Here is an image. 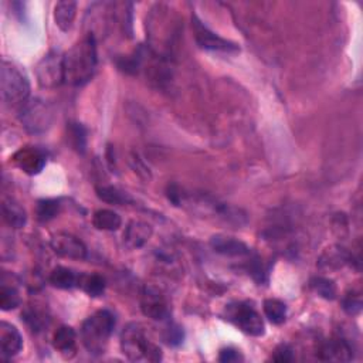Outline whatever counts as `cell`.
I'll return each instance as SVG.
<instances>
[{"mask_svg": "<svg viewBox=\"0 0 363 363\" xmlns=\"http://www.w3.org/2000/svg\"><path fill=\"white\" fill-rule=\"evenodd\" d=\"M353 357L352 346L341 338L329 339L319 348V359L326 362H349Z\"/></svg>", "mask_w": 363, "mask_h": 363, "instance_id": "cell-14", "label": "cell"}, {"mask_svg": "<svg viewBox=\"0 0 363 363\" xmlns=\"http://www.w3.org/2000/svg\"><path fill=\"white\" fill-rule=\"evenodd\" d=\"M15 165L27 175H37L46 166V155L37 148H23L13 157Z\"/></svg>", "mask_w": 363, "mask_h": 363, "instance_id": "cell-11", "label": "cell"}, {"mask_svg": "<svg viewBox=\"0 0 363 363\" xmlns=\"http://www.w3.org/2000/svg\"><path fill=\"white\" fill-rule=\"evenodd\" d=\"M98 64L97 40L93 33L84 36L63 55L64 82L81 87L93 78Z\"/></svg>", "mask_w": 363, "mask_h": 363, "instance_id": "cell-1", "label": "cell"}, {"mask_svg": "<svg viewBox=\"0 0 363 363\" xmlns=\"http://www.w3.org/2000/svg\"><path fill=\"white\" fill-rule=\"evenodd\" d=\"M311 290L324 299H335L337 298V284L325 277H314L310 283Z\"/></svg>", "mask_w": 363, "mask_h": 363, "instance_id": "cell-26", "label": "cell"}, {"mask_svg": "<svg viewBox=\"0 0 363 363\" xmlns=\"http://www.w3.org/2000/svg\"><path fill=\"white\" fill-rule=\"evenodd\" d=\"M50 246L53 251L70 260H84L87 257V247L82 241L70 233H57L51 237Z\"/></svg>", "mask_w": 363, "mask_h": 363, "instance_id": "cell-10", "label": "cell"}, {"mask_svg": "<svg viewBox=\"0 0 363 363\" xmlns=\"http://www.w3.org/2000/svg\"><path fill=\"white\" fill-rule=\"evenodd\" d=\"M2 100L10 108H21L30 100V81L27 74L15 63L3 60L0 69Z\"/></svg>", "mask_w": 363, "mask_h": 363, "instance_id": "cell-4", "label": "cell"}, {"mask_svg": "<svg viewBox=\"0 0 363 363\" xmlns=\"http://www.w3.org/2000/svg\"><path fill=\"white\" fill-rule=\"evenodd\" d=\"M192 27L195 33V40L200 48L223 53H236L240 50V47L236 43L226 40L215 32H211L204 23H202V20H199L196 15H193L192 17Z\"/></svg>", "mask_w": 363, "mask_h": 363, "instance_id": "cell-9", "label": "cell"}, {"mask_svg": "<svg viewBox=\"0 0 363 363\" xmlns=\"http://www.w3.org/2000/svg\"><path fill=\"white\" fill-rule=\"evenodd\" d=\"M54 349L66 359H71L77 353V334L71 326H60L53 337Z\"/></svg>", "mask_w": 363, "mask_h": 363, "instance_id": "cell-16", "label": "cell"}, {"mask_svg": "<svg viewBox=\"0 0 363 363\" xmlns=\"http://www.w3.org/2000/svg\"><path fill=\"white\" fill-rule=\"evenodd\" d=\"M21 304V298L19 290L15 285H9L5 278H2V287H0V308L3 311L16 310Z\"/></svg>", "mask_w": 363, "mask_h": 363, "instance_id": "cell-22", "label": "cell"}, {"mask_svg": "<svg viewBox=\"0 0 363 363\" xmlns=\"http://www.w3.org/2000/svg\"><path fill=\"white\" fill-rule=\"evenodd\" d=\"M24 321L27 322V325L32 328V329H36V330H40L44 324H46V318L43 314H40L39 311L36 310H27L23 315Z\"/></svg>", "mask_w": 363, "mask_h": 363, "instance_id": "cell-30", "label": "cell"}, {"mask_svg": "<svg viewBox=\"0 0 363 363\" xmlns=\"http://www.w3.org/2000/svg\"><path fill=\"white\" fill-rule=\"evenodd\" d=\"M78 287L88 294L89 296H101L105 291V280L101 276L97 274H91V276H80V281H78Z\"/></svg>", "mask_w": 363, "mask_h": 363, "instance_id": "cell-24", "label": "cell"}, {"mask_svg": "<svg viewBox=\"0 0 363 363\" xmlns=\"http://www.w3.org/2000/svg\"><path fill=\"white\" fill-rule=\"evenodd\" d=\"M97 196L100 197V200L109 203V204H116V206H123V204L132 202V199L127 193L121 192L119 189H116L114 186L97 188Z\"/></svg>", "mask_w": 363, "mask_h": 363, "instance_id": "cell-25", "label": "cell"}, {"mask_svg": "<svg viewBox=\"0 0 363 363\" xmlns=\"http://www.w3.org/2000/svg\"><path fill=\"white\" fill-rule=\"evenodd\" d=\"M210 246L216 253L227 257H245L251 253V249L236 237L216 234L210 238Z\"/></svg>", "mask_w": 363, "mask_h": 363, "instance_id": "cell-12", "label": "cell"}, {"mask_svg": "<svg viewBox=\"0 0 363 363\" xmlns=\"http://www.w3.org/2000/svg\"><path fill=\"white\" fill-rule=\"evenodd\" d=\"M93 224L97 230L103 231H115L123 224V219L114 210L101 209L97 210L93 216Z\"/></svg>", "mask_w": 363, "mask_h": 363, "instance_id": "cell-20", "label": "cell"}, {"mask_svg": "<svg viewBox=\"0 0 363 363\" xmlns=\"http://www.w3.org/2000/svg\"><path fill=\"white\" fill-rule=\"evenodd\" d=\"M2 215L5 222L13 229H21L27 223L26 210L13 199H3Z\"/></svg>", "mask_w": 363, "mask_h": 363, "instance_id": "cell-18", "label": "cell"}, {"mask_svg": "<svg viewBox=\"0 0 363 363\" xmlns=\"http://www.w3.org/2000/svg\"><path fill=\"white\" fill-rule=\"evenodd\" d=\"M115 328V317L108 310H101L88 317L81 326V339L91 355H103Z\"/></svg>", "mask_w": 363, "mask_h": 363, "instance_id": "cell-2", "label": "cell"}, {"mask_svg": "<svg viewBox=\"0 0 363 363\" xmlns=\"http://www.w3.org/2000/svg\"><path fill=\"white\" fill-rule=\"evenodd\" d=\"M342 306L346 314L349 315H356L360 312L362 310V299L360 295L357 294H348L344 301H342Z\"/></svg>", "mask_w": 363, "mask_h": 363, "instance_id": "cell-29", "label": "cell"}, {"mask_svg": "<svg viewBox=\"0 0 363 363\" xmlns=\"http://www.w3.org/2000/svg\"><path fill=\"white\" fill-rule=\"evenodd\" d=\"M19 111L20 123L30 134L46 132L54 121L53 107L40 98H30Z\"/></svg>", "mask_w": 363, "mask_h": 363, "instance_id": "cell-5", "label": "cell"}, {"mask_svg": "<svg viewBox=\"0 0 363 363\" xmlns=\"http://www.w3.org/2000/svg\"><path fill=\"white\" fill-rule=\"evenodd\" d=\"M50 284L60 290H71L78 287L80 276L67 267H55L50 274Z\"/></svg>", "mask_w": 363, "mask_h": 363, "instance_id": "cell-19", "label": "cell"}, {"mask_svg": "<svg viewBox=\"0 0 363 363\" xmlns=\"http://www.w3.org/2000/svg\"><path fill=\"white\" fill-rule=\"evenodd\" d=\"M152 233L154 230L150 224L141 220H134L125 229L124 245L130 250H138L148 243L149 238L152 237Z\"/></svg>", "mask_w": 363, "mask_h": 363, "instance_id": "cell-15", "label": "cell"}, {"mask_svg": "<svg viewBox=\"0 0 363 363\" xmlns=\"http://www.w3.org/2000/svg\"><path fill=\"white\" fill-rule=\"evenodd\" d=\"M263 310H264V315L267 317V319L271 324L281 325L283 322H285L287 306L284 304L283 301L276 299V298H268V299L264 301Z\"/></svg>", "mask_w": 363, "mask_h": 363, "instance_id": "cell-21", "label": "cell"}, {"mask_svg": "<svg viewBox=\"0 0 363 363\" xmlns=\"http://www.w3.org/2000/svg\"><path fill=\"white\" fill-rule=\"evenodd\" d=\"M227 319L234 324L241 332L250 337H261L265 332L261 315L245 302H234L226 308Z\"/></svg>", "mask_w": 363, "mask_h": 363, "instance_id": "cell-6", "label": "cell"}, {"mask_svg": "<svg viewBox=\"0 0 363 363\" xmlns=\"http://www.w3.org/2000/svg\"><path fill=\"white\" fill-rule=\"evenodd\" d=\"M219 360L229 363V362H240V360H245V357L241 356V353L237 349L233 348H224L220 351L219 355Z\"/></svg>", "mask_w": 363, "mask_h": 363, "instance_id": "cell-32", "label": "cell"}, {"mask_svg": "<svg viewBox=\"0 0 363 363\" xmlns=\"http://www.w3.org/2000/svg\"><path fill=\"white\" fill-rule=\"evenodd\" d=\"M36 76L40 87L55 88L64 82V69H63V55L57 51H50L46 54L36 67Z\"/></svg>", "mask_w": 363, "mask_h": 363, "instance_id": "cell-8", "label": "cell"}, {"mask_svg": "<svg viewBox=\"0 0 363 363\" xmlns=\"http://www.w3.org/2000/svg\"><path fill=\"white\" fill-rule=\"evenodd\" d=\"M67 134L73 149L78 154H84L87 148V130L78 123H71L67 127Z\"/></svg>", "mask_w": 363, "mask_h": 363, "instance_id": "cell-27", "label": "cell"}, {"mask_svg": "<svg viewBox=\"0 0 363 363\" xmlns=\"http://www.w3.org/2000/svg\"><path fill=\"white\" fill-rule=\"evenodd\" d=\"M77 16V3L66 0V2H58L54 8V21L62 32H69L73 27Z\"/></svg>", "mask_w": 363, "mask_h": 363, "instance_id": "cell-17", "label": "cell"}, {"mask_svg": "<svg viewBox=\"0 0 363 363\" xmlns=\"http://www.w3.org/2000/svg\"><path fill=\"white\" fill-rule=\"evenodd\" d=\"M162 339H163V342H165L166 345H169V346H172V348H176V346L184 344L185 332H184V329H182V326L169 322V324L163 328Z\"/></svg>", "mask_w": 363, "mask_h": 363, "instance_id": "cell-28", "label": "cell"}, {"mask_svg": "<svg viewBox=\"0 0 363 363\" xmlns=\"http://www.w3.org/2000/svg\"><path fill=\"white\" fill-rule=\"evenodd\" d=\"M272 360H276V362H280V363H287V362H292L294 360V351L290 345H280L276 348L274 353H272L271 356Z\"/></svg>", "mask_w": 363, "mask_h": 363, "instance_id": "cell-31", "label": "cell"}, {"mask_svg": "<svg viewBox=\"0 0 363 363\" xmlns=\"http://www.w3.org/2000/svg\"><path fill=\"white\" fill-rule=\"evenodd\" d=\"M23 348V338L19 329L6 322H0V349H2V357L9 359L16 356Z\"/></svg>", "mask_w": 363, "mask_h": 363, "instance_id": "cell-13", "label": "cell"}, {"mask_svg": "<svg viewBox=\"0 0 363 363\" xmlns=\"http://www.w3.org/2000/svg\"><path fill=\"white\" fill-rule=\"evenodd\" d=\"M141 311L152 321H168L170 318V304L166 295L154 285H146L141 296Z\"/></svg>", "mask_w": 363, "mask_h": 363, "instance_id": "cell-7", "label": "cell"}, {"mask_svg": "<svg viewBox=\"0 0 363 363\" xmlns=\"http://www.w3.org/2000/svg\"><path fill=\"white\" fill-rule=\"evenodd\" d=\"M121 351L132 362H159L162 351L150 341L141 324L130 322L121 334Z\"/></svg>", "mask_w": 363, "mask_h": 363, "instance_id": "cell-3", "label": "cell"}, {"mask_svg": "<svg viewBox=\"0 0 363 363\" xmlns=\"http://www.w3.org/2000/svg\"><path fill=\"white\" fill-rule=\"evenodd\" d=\"M60 209H62V204H60V200L57 199L39 200L36 206V218L42 223L51 222L58 216Z\"/></svg>", "mask_w": 363, "mask_h": 363, "instance_id": "cell-23", "label": "cell"}]
</instances>
